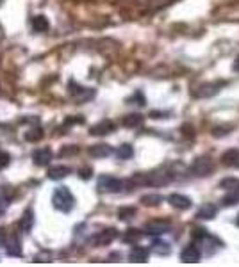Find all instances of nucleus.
Instances as JSON below:
<instances>
[{
  "instance_id": "obj_19",
  "label": "nucleus",
  "mask_w": 239,
  "mask_h": 267,
  "mask_svg": "<svg viewBox=\"0 0 239 267\" xmlns=\"http://www.w3.org/2000/svg\"><path fill=\"white\" fill-rule=\"evenodd\" d=\"M112 153V148L109 144H95V146L89 148V155L95 158H104L109 157Z\"/></svg>"
},
{
  "instance_id": "obj_16",
  "label": "nucleus",
  "mask_w": 239,
  "mask_h": 267,
  "mask_svg": "<svg viewBox=\"0 0 239 267\" xmlns=\"http://www.w3.org/2000/svg\"><path fill=\"white\" fill-rule=\"evenodd\" d=\"M216 214H218L216 205H212V203H206V205H202L200 210L196 212V218L204 219V221H211V219L216 218Z\"/></svg>"
},
{
  "instance_id": "obj_31",
  "label": "nucleus",
  "mask_w": 239,
  "mask_h": 267,
  "mask_svg": "<svg viewBox=\"0 0 239 267\" xmlns=\"http://www.w3.org/2000/svg\"><path fill=\"white\" fill-rule=\"evenodd\" d=\"M9 160H11V157H9V153L0 152V169H2V168H6L7 164H9Z\"/></svg>"
},
{
  "instance_id": "obj_22",
  "label": "nucleus",
  "mask_w": 239,
  "mask_h": 267,
  "mask_svg": "<svg viewBox=\"0 0 239 267\" xmlns=\"http://www.w3.org/2000/svg\"><path fill=\"white\" fill-rule=\"evenodd\" d=\"M141 237H143V232H141V230L128 228V230H125V234H123V242H127V244H136Z\"/></svg>"
},
{
  "instance_id": "obj_15",
  "label": "nucleus",
  "mask_w": 239,
  "mask_h": 267,
  "mask_svg": "<svg viewBox=\"0 0 239 267\" xmlns=\"http://www.w3.org/2000/svg\"><path fill=\"white\" fill-rule=\"evenodd\" d=\"M6 251L7 255L11 256H22L23 251H22V242H20V239L15 237V235H11V237L6 240Z\"/></svg>"
},
{
  "instance_id": "obj_1",
  "label": "nucleus",
  "mask_w": 239,
  "mask_h": 267,
  "mask_svg": "<svg viewBox=\"0 0 239 267\" xmlns=\"http://www.w3.org/2000/svg\"><path fill=\"white\" fill-rule=\"evenodd\" d=\"M52 205L61 212H70L75 205V198L68 187H57L54 191V196H52Z\"/></svg>"
},
{
  "instance_id": "obj_35",
  "label": "nucleus",
  "mask_w": 239,
  "mask_h": 267,
  "mask_svg": "<svg viewBox=\"0 0 239 267\" xmlns=\"http://www.w3.org/2000/svg\"><path fill=\"white\" fill-rule=\"evenodd\" d=\"M236 224L239 226V214H238V218H236Z\"/></svg>"
},
{
  "instance_id": "obj_20",
  "label": "nucleus",
  "mask_w": 239,
  "mask_h": 267,
  "mask_svg": "<svg viewBox=\"0 0 239 267\" xmlns=\"http://www.w3.org/2000/svg\"><path fill=\"white\" fill-rule=\"evenodd\" d=\"M32 31L34 32H47L50 29V23H48V18L43 16V15H38V16L32 18Z\"/></svg>"
},
{
  "instance_id": "obj_26",
  "label": "nucleus",
  "mask_w": 239,
  "mask_h": 267,
  "mask_svg": "<svg viewBox=\"0 0 239 267\" xmlns=\"http://www.w3.org/2000/svg\"><path fill=\"white\" fill-rule=\"evenodd\" d=\"M222 203L225 207H232V205L239 203V191H228L227 196H223Z\"/></svg>"
},
{
  "instance_id": "obj_6",
  "label": "nucleus",
  "mask_w": 239,
  "mask_h": 267,
  "mask_svg": "<svg viewBox=\"0 0 239 267\" xmlns=\"http://www.w3.org/2000/svg\"><path fill=\"white\" fill-rule=\"evenodd\" d=\"M172 228L170 221H164V219H154V221H148L145 224V234L146 235H162L166 234L168 230Z\"/></svg>"
},
{
  "instance_id": "obj_24",
  "label": "nucleus",
  "mask_w": 239,
  "mask_h": 267,
  "mask_svg": "<svg viewBox=\"0 0 239 267\" xmlns=\"http://www.w3.org/2000/svg\"><path fill=\"white\" fill-rule=\"evenodd\" d=\"M220 187L225 189V191H239V178H232V176H227L220 182Z\"/></svg>"
},
{
  "instance_id": "obj_25",
  "label": "nucleus",
  "mask_w": 239,
  "mask_h": 267,
  "mask_svg": "<svg viewBox=\"0 0 239 267\" xmlns=\"http://www.w3.org/2000/svg\"><path fill=\"white\" fill-rule=\"evenodd\" d=\"M116 155L118 158H122V160H128V158L134 155V148L130 144H122V146L116 150Z\"/></svg>"
},
{
  "instance_id": "obj_21",
  "label": "nucleus",
  "mask_w": 239,
  "mask_h": 267,
  "mask_svg": "<svg viewBox=\"0 0 239 267\" xmlns=\"http://www.w3.org/2000/svg\"><path fill=\"white\" fill-rule=\"evenodd\" d=\"M122 125L127 126V128H138V126L143 125V116L141 114H127L122 120Z\"/></svg>"
},
{
  "instance_id": "obj_5",
  "label": "nucleus",
  "mask_w": 239,
  "mask_h": 267,
  "mask_svg": "<svg viewBox=\"0 0 239 267\" xmlns=\"http://www.w3.org/2000/svg\"><path fill=\"white\" fill-rule=\"evenodd\" d=\"M225 86V82H211V84H200L193 91V96L196 98H209V96H214V94Z\"/></svg>"
},
{
  "instance_id": "obj_18",
  "label": "nucleus",
  "mask_w": 239,
  "mask_h": 267,
  "mask_svg": "<svg viewBox=\"0 0 239 267\" xmlns=\"http://www.w3.org/2000/svg\"><path fill=\"white\" fill-rule=\"evenodd\" d=\"M20 230H22L23 234H29L31 230H32L34 226V212L31 210V208H27L25 212H23V216L20 218Z\"/></svg>"
},
{
  "instance_id": "obj_3",
  "label": "nucleus",
  "mask_w": 239,
  "mask_h": 267,
  "mask_svg": "<svg viewBox=\"0 0 239 267\" xmlns=\"http://www.w3.org/2000/svg\"><path fill=\"white\" fill-rule=\"evenodd\" d=\"M214 171V162H212L211 157L207 155H200L196 157L191 164V173L196 174V176H207L209 173Z\"/></svg>"
},
{
  "instance_id": "obj_11",
  "label": "nucleus",
  "mask_w": 239,
  "mask_h": 267,
  "mask_svg": "<svg viewBox=\"0 0 239 267\" xmlns=\"http://www.w3.org/2000/svg\"><path fill=\"white\" fill-rule=\"evenodd\" d=\"M168 203H170L173 208H178V210H188V208H191V205H193V202H191L188 196L178 194V192L170 194V196H168Z\"/></svg>"
},
{
  "instance_id": "obj_30",
  "label": "nucleus",
  "mask_w": 239,
  "mask_h": 267,
  "mask_svg": "<svg viewBox=\"0 0 239 267\" xmlns=\"http://www.w3.org/2000/svg\"><path fill=\"white\" fill-rule=\"evenodd\" d=\"M232 130V126H216V128H212V136L214 137H222V136H228Z\"/></svg>"
},
{
  "instance_id": "obj_36",
  "label": "nucleus",
  "mask_w": 239,
  "mask_h": 267,
  "mask_svg": "<svg viewBox=\"0 0 239 267\" xmlns=\"http://www.w3.org/2000/svg\"><path fill=\"white\" fill-rule=\"evenodd\" d=\"M0 203H2V202H0Z\"/></svg>"
},
{
  "instance_id": "obj_2",
  "label": "nucleus",
  "mask_w": 239,
  "mask_h": 267,
  "mask_svg": "<svg viewBox=\"0 0 239 267\" xmlns=\"http://www.w3.org/2000/svg\"><path fill=\"white\" fill-rule=\"evenodd\" d=\"M136 182L145 184V186H154V187H162L168 186L172 182V174L166 171H154V173L139 174V178L136 176Z\"/></svg>"
},
{
  "instance_id": "obj_32",
  "label": "nucleus",
  "mask_w": 239,
  "mask_h": 267,
  "mask_svg": "<svg viewBox=\"0 0 239 267\" xmlns=\"http://www.w3.org/2000/svg\"><path fill=\"white\" fill-rule=\"evenodd\" d=\"M79 174H80V178L88 180V178H91V174H93V169L91 168H82L80 171H79Z\"/></svg>"
},
{
  "instance_id": "obj_4",
  "label": "nucleus",
  "mask_w": 239,
  "mask_h": 267,
  "mask_svg": "<svg viewBox=\"0 0 239 267\" xmlns=\"http://www.w3.org/2000/svg\"><path fill=\"white\" fill-rule=\"evenodd\" d=\"M123 186H125V182L120 180V178H114V176H100V180H98V191L102 192H120L123 191Z\"/></svg>"
},
{
  "instance_id": "obj_23",
  "label": "nucleus",
  "mask_w": 239,
  "mask_h": 267,
  "mask_svg": "<svg viewBox=\"0 0 239 267\" xmlns=\"http://www.w3.org/2000/svg\"><path fill=\"white\" fill-rule=\"evenodd\" d=\"M164 198L161 194H145V196H141V203L145 205V207H157L159 203H162Z\"/></svg>"
},
{
  "instance_id": "obj_8",
  "label": "nucleus",
  "mask_w": 239,
  "mask_h": 267,
  "mask_svg": "<svg viewBox=\"0 0 239 267\" xmlns=\"http://www.w3.org/2000/svg\"><path fill=\"white\" fill-rule=\"evenodd\" d=\"M180 258H182L184 264H196V262H200V258H202L200 248L195 244L186 246L182 250V253H180Z\"/></svg>"
},
{
  "instance_id": "obj_13",
  "label": "nucleus",
  "mask_w": 239,
  "mask_h": 267,
  "mask_svg": "<svg viewBox=\"0 0 239 267\" xmlns=\"http://www.w3.org/2000/svg\"><path fill=\"white\" fill-rule=\"evenodd\" d=\"M148 255H150V251L146 250V248H143V246H134L132 250H130V253H128V258H130V262H134V264H145V262L148 260Z\"/></svg>"
},
{
  "instance_id": "obj_28",
  "label": "nucleus",
  "mask_w": 239,
  "mask_h": 267,
  "mask_svg": "<svg viewBox=\"0 0 239 267\" xmlns=\"http://www.w3.org/2000/svg\"><path fill=\"white\" fill-rule=\"evenodd\" d=\"M43 137V132H41V128H31V130L25 134V139L31 142H38L39 139Z\"/></svg>"
},
{
  "instance_id": "obj_7",
  "label": "nucleus",
  "mask_w": 239,
  "mask_h": 267,
  "mask_svg": "<svg viewBox=\"0 0 239 267\" xmlns=\"http://www.w3.org/2000/svg\"><path fill=\"white\" fill-rule=\"evenodd\" d=\"M118 232L114 228H107V230H102V232H98L96 235H93L91 237V242H93L95 246H107L111 244L112 240L116 239Z\"/></svg>"
},
{
  "instance_id": "obj_14",
  "label": "nucleus",
  "mask_w": 239,
  "mask_h": 267,
  "mask_svg": "<svg viewBox=\"0 0 239 267\" xmlns=\"http://www.w3.org/2000/svg\"><path fill=\"white\" fill-rule=\"evenodd\" d=\"M222 162L223 166H227V168H239V152L238 150H227V152L222 153Z\"/></svg>"
},
{
  "instance_id": "obj_27",
  "label": "nucleus",
  "mask_w": 239,
  "mask_h": 267,
  "mask_svg": "<svg viewBox=\"0 0 239 267\" xmlns=\"http://www.w3.org/2000/svg\"><path fill=\"white\" fill-rule=\"evenodd\" d=\"M136 216V208L134 207H122L118 210V218L122 219V221H128V219H132Z\"/></svg>"
},
{
  "instance_id": "obj_9",
  "label": "nucleus",
  "mask_w": 239,
  "mask_h": 267,
  "mask_svg": "<svg viewBox=\"0 0 239 267\" xmlns=\"http://www.w3.org/2000/svg\"><path fill=\"white\" fill-rule=\"evenodd\" d=\"M70 94H72L77 102H86V100L93 98L95 91L93 89H89V87H82V86H79V84H73L72 82V84H70Z\"/></svg>"
},
{
  "instance_id": "obj_33",
  "label": "nucleus",
  "mask_w": 239,
  "mask_h": 267,
  "mask_svg": "<svg viewBox=\"0 0 239 267\" xmlns=\"http://www.w3.org/2000/svg\"><path fill=\"white\" fill-rule=\"evenodd\" d=\"M75 152H79V148L77 146H70L68 148H64V150H61V157H64V155H70V153H75Z\"/></svg>"
},
{
  "instance_id": "obj_17",
  "label": "nucleus",
  "mask_w": 239,
  "mask_h": 267,
  "mask_svg": "<svg viewBox=\"0 0 239 267\" xmlns=\"http://www.w3.org/2000/svg\"><path fill=\"white\" fill-rule=\"evenodd\" d=\"M70 173H72V169L68 168V166H52V168H48L47 176H48L50 180H61V178L68 176Z\"/></svg>"
},
{
  "instance_id": "obj_12",
  "label": "nucleus",
  "mask_w": 239,
  "mask_h": 267,
  "mask_svg": "<svg viewBox=\"0 0 239 267\" xmlns=\"http://www.w3.org/2000/svg\"><path fill=\"white\" fill-rule=\"evenodd\" d=\"M114 128H116V125L111 120H102L100 123H96L89 128V134L91 136H107V134L114 132Z\"/></svg>"
},
{
  "instance_id": "obj_29",
  "label": "nucleus",
  "mask_w": 239,
  "mask_h": 267,
  "mask_svg": "<svg viewBox=\"0 0 239 267\" xmlns=\"http://www.w3.org/2000/svg\"><path fill=\"white\" fill-rule=\"evenodd\" d=\"M154 251L156 253H159V255H168L170 253V244H166V242H161V240H156L154 242Z\"/></svg>"
},
{
  "instance_id": "obj_34",
  "label": "nucleus",
  "mask_w": 239,
  "mask_h": 267,
  "mask_svg": "<svg viewBox=\"0 0 239 267\" xmlns=\"http://www.w3.org/2000/svg\"><path fill=\"white\" fill-rule=\"evenodd\" d=\"M232 70H234V71H239V55H238V57H236V61H234Z\"/></svg>"
},
{
  "instance_id": "obj_10",
  "label": "nucleus",
  "mask_w": 239,
  "mask_h": 267,
  "mask_svg": "<svg viewBox=\"0 0 239 267\" xmlns=\"http://www.w3.org/2000/svg\"><path fill=\"white\" fill-rule=\"evenodd\" d=\"M52 158H54V152L50 148H38L32 153V160L36 166H48Z\"/></svg>"
}]
</instances>
